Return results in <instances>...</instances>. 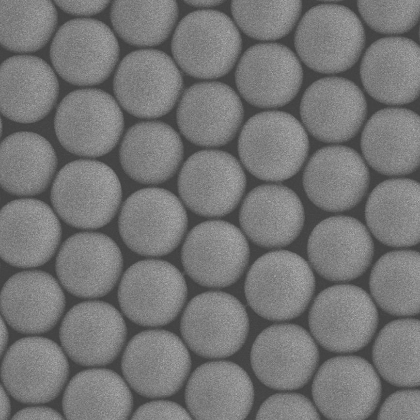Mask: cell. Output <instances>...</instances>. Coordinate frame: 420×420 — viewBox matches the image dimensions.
I'll use <instances>...</instances> for the list:
<instances>
[{
	"instance_id": "4",
	"label": "cell",
	"mask_w": 420,
	"mask_h": 420,
	"mask_svg": "<svg viewBox=\"0 0 420 420\" xmlns=\"http://www.w3.org/2000/svg\"><path fill=\"white\" fill-rule=\"evenodd\" d=\"M365 38L363 27L353 11L327 3L306 12L297 27L295 43L307 65L316 71L331 74L345 71L356 63Z\"/></svg>"
},
{
	"instance_id": "36",
	"label": "cell",
	"mask_w": 420,
	"mask_h": 420,
	"mask_svg": "<svg viewBox=\"0 0 420 420\" xmlns=\"http://www.w3.org/2000/svg\"><path fill=\"white\" fill-rule=\"evenodd\" d=\"M132 406L126 384L117 373L106 369L78 373L68 384L62 401L68 419H124Z\"/></svg>"
},
{
	"instance_id": "47",
	"label": "cell",
	"mask_w": 420,
	"mask_h": 420,
	"mask_svg": "<svg viewBox=\"0 0 420 420\" xmlns=\"http://www.w3.org/2000/svg\"><path fill=\"white\" fill-rule=\"evenodd\" d=\"M13 419H62V415L48 407L34 406L23 409L17 412Z\"/></svg>"
},
{
	"instance_id": "46",
	"label": "cell",
	"mask_w": 420,
	"mask_h": 420,
	"mask_svg": "<svg viewBox=\"0 0 420 420\" xmlns=\"http://www.w3.org/2000/svg\"><path fill=\"white\" fill-rule=\"evenodd\" d=\"M55 3L67 13L78 15L98 13L109 4V1H55Z\"/></svg>"
},
{
	"instance_id": "26",
	"label": "cell",
	"mask_w": 420,
	"mask_h": 420,
	"mask_svg": "<svg viewBox=\"0 0 420 420\" xmlns=\"http://www.w3.org/2000/svg\"><path fill=\"white\" fill-rule=\"evenodd\" d=\"M366 91L379 102L402 105L414 101L420 92V48L413 40L388 37L373 43L360 65Z\"/></svg>"
},
{
	"instance_id": "30",
	"label": "cell",
	"mask_w": 420,
	"mask_h": 420,
	"mask_svg": "<svg viewBox=\"0 0 420 420\" xmlns=\"http://www.w3.org/2000/svg\"><path fill=\"white\" fill-rule=\"evenodd\" d=\"M58 93L54 71L39 58L15 56L1 65V112L11 120L31 123L42 119L53 107Z\"/></svg>"
},
{
	"instance_id": "14",
	"label": "cell",
	"mask_w": 420,
	"mask_h": 420,
	"mask_svg": "<svg viewBox=\"0 0 420 420\" xmlns=\"http://www.w3.org/2000/svg\"><path fill=\"white\" fill-rule=\"evenodd\" d=\"M249 247L241 231L222 221L202 223L188 234L181 258L188 275L211 288L232 285L242 275L249 261Z\"/></svg>"
},
{
	"instance_id": "5",
	"label": "cell",
	"mask_w": 420,
	"mask_h": 420,
	"mask_svg": "<svg viewBox=\"0 0 420 420\" xmlns=\"http://www.w3.org/2000/svg\"><path fill=\"white\" fill-rule=\"evenodd\" d=\"M171 48L177 63L186 73L195 78L213 79L232 68L240 52L241 38L226 15L200 10L181 21Z\"/></svg>"
},
{
	"instance_id": "10",
	"label": "cell",
	"mask_w": 420,
	"mask_h": 420,
	"mask_svg": "<svg viewBox=\"0 0 420 420\" xmlns=\"http://www.w3.org/2000/svg\"><path fill=\"white\" fill-rule=\"evenodd\" d=\"M191 360L187 348L172 333L144 331L127 345L122 367L130 386L140 394L163 397L176 392L185 381Z\"/></svg>"
},
{
	"instance_id": "7",
	"label": "cell",
	"mask_w": 420,
	"mask_h": 420,
	"mask_svg": "<svg viewBox=\"0 0 420 420\" xmlns=\"http://www.w3.org/2000/svg\"><path fill=\"white\" fill-rule=\"evenodd\" d=\"M309 322L312 335L325 349L348 353L364 347L378 323L375 306L362 289L338 285L321 291L311 308Z\"/></svg>"
},
{
	"instance_id": "3",
	"label": "cell",
	"mask_w": 420,
	"mask_h": 420,
	"mask_svg": "<svg viewBox=\"0 0 420 420\" xmlns=\"http://www.w3.org/2000/svg\"><path fill=\"white\" fill-rule=\"evenodd\" d=\"M315 280L308 263L285 250L266 253L256 260L247 275L245 292L250 307L272 321L300 315L313 293Z\"/></svg>"
},
{
	"instance_id": "45",
	"label": "cell",
	"mask_w": 420,
	"mask_h": 420,
	"mask_svg": "<svg viewBox=\"0 0 420 420\" xmlns=\"http://www.w3.org/2000/svg\"><path fill=\"white\" fill-rule=\"evenodd\" d=\"M133 419H190L187 411L180 405L169 401H154L139 408Z\"/></svg>"
},
{
	"instance_id": "23",
	"label": "cell",
	"mask_w": 420,
	"mask_h": 420,
	"mask_svg": "<svg viewBox=\"0 0 420 420\" xmlns=\"http://www.w3.org/2000/svg\"><path fill=\"white\" fill-rule=\"evenodd\" d=\"M369 170L353 149L332 145L318 150L309 160L303 183L309 199L328 211L338 212L356 206L366 193Z\"/></svg>"
},
{
	"instance_id": "20",
	"label": "cell",
	"mask_w": 420,
	"mask_h": 420,
	"mask_svg": "<svg viewBox=\"0 0 420 420\" xmlns=\"http://www.w3.org/2000/svg\"><path fill=\"white\" fill-rule=\"evenodd\" d=\"M61 237L59 221L45 203L33 199L13 201L0 212V255L9 264L33 267L47 262Z\"/></svg>"
},
{
	"instance_id": "19",
	"label": "cell",
	"mask_w": 420,
	"mask_h": 420,
	"mask_svg": "<svg viewBox=\"0 0 420 420\" xmlns=\"http://www.w3.org/2000/svg\"><path fill=\"white\" fill-rule=\"evenodd\" d=\"M123 266L120 249L103 234L82 232L67 239L58 254L56 269L64 288L73 295L95 298L109 293Z\"/></svg>"
},
{
	"instance_id": "25",
	"label": "cell",
	"mask_w": 420,
	"mask_h": 420,
	"mask_svg": "<svg viewBox=\"0 0 420 420\" xmlns=\"http://www.w3.org/2000/svg\"><path fill=\"white\" fill-rule=\"evenodd\" d=\"M243 109L236 93L220 82L195 84L184 93L177 111L182 134L201 146H217L229 142L238 130Z\"/></svg>"
},
{
	"instance_id": "2",
	"label": "cell",
	"mask_w": 420,
	"mask_h": 420,
	"mask_svg": "<svg viewBox=\"0 0 420 420\" xmlns=\"http://www.w3.org/2000/svg\"><path fill=\"white\" fill-rule=\"evenodd\" d=\"M122 197L115 172L94 160H80L65 165L53 182L51 200L56 212L68 225L93 229L109 223Z\"/></svg>"
},
{
	"instance_id": "39",
	"label": "cell",
	"mask_w": 420,
	"mask_h": 420,
	"mask_svg": "<svg viewBox=\"0 0 420 420\" xmlns=\"http://www.w3.org/2000/svg\"><path fill=\"white\" fill-rule=\"evenodd\" d=\"M57 15L50 1H0V42L13 51L39 49L52 35Z\"/></svg>"
},
{
	"instance_id": "41",
	"label": "cell",
	"mask_w": 420,
	"mask_h": 420,
	"mask_svg": "<svg viewBox=\"0 0 420 420\" xmlns=\"http://www.w3.org/2000/svg\"><path fill=\"white\" fill-rule=\"evenodd\" d=\"M300 1H233L231 9L241 29L252 38L271 40L287 34L301 10Z\"/></svg>"
},
{
	"instance_id": "11",
	"label": "cell",
	"mask_w": 420,
	"mask_h": 420,
	"mask_svg": "<svg viewBox=\"0 0 420 420\" xmlns=\"http://www.w3.org/2000/svg\"><path fill=\"white\" fill-rule=\"evenodd\" d=\"M187 285L181 273L161 260L138 262L124 275L118 300L124 314L134 323L157 326L171 322L186 301Z\"/></svg>"
},
{
	"instance_id": "1",
	"label": "cell",
	"mask_w": 420,
	"mask_h": 420,
	"mask_svg": "<svg viewBox=\"0 0 420 420\" xmlns=\"http://www.w3.org/2000/svg\"><path fill=\"white\" fill-rule=\"evenodd\" d=\"M309 146L306 132L294 117L269 111L247 122L240 135L238 152L243 164L254 176L279 181L298 171Z\"/></svg>"
},
{
	"instance_id": "50",
	"label": "cell",
	"mask_w": 420,
	"mask_h": 420,
	"mask_svg": "<svg viewBox=\"0 0 420 420\" xmlns=\"http://www.w3.org/2000/svg\"><path fill=\"white\" fill-rule=\"evenodd\" d=\"M0 334H1V339H0V349L1 353H2L4 351L5 347L6 346L8 340V334L7 331L6 329V326L4 323V322L2 320L1 321V325H0Z\"/></svg>"
},
{
	"instance_id": "21",
	"label": "cell",
	"mask_w": 420,
	"mask_h": 420,
	"mask_svg": "<svg viewBox=\"0 0 420 420\" xmlns=\"http://www.w3.org/2000/svg\"><path fill=\"white\" fill-rule=\"evenodd\" d=\"M300 113L308 131L325 142L340 143L353 138L367 113L364 96L354 83L339 77L320 79L305 91Z\"/></svg>"
},
{
	"instance_id": "35",
	"label": "cell",
	"mask_w": 420,
	"mask_h": 420,
	"mask_svg": "<svg viewBox=\"0 0 420 420\" xmlns=\"http://www.w3.org/2000/svg\"><path fill=\"white\" fill-rule=\"evenodd\" d=\"M57 157L50 144L40 135L18 132L0 145V183L8 193L22 196L43 192L56 169Z\"/></svg>"
},
{
	"instance_id": "16",
	"label": "cell",
	"mask_w": 420,
	"mask_h": 420,
	"mask_svg": "<svg viewBox=\"0 0 420 420\" xmlns=\"http://www.w3.org/2000/svg\"><path fill=\"white\" fill-rule=\"evenodd\" d=\"M381 391L371 365L356 356L326 361L317 372L312 392L320 412L330 419H364L375 409Z\"/></svg>"
},
{
	"instance_id": "27",
	"label": "cell",
	"mask_w": 420,
	"mask_h": 420,
	"mask_svg": "<svg viewBox=\"0 0 420 420\" xmlns=\"http://www.w3.org/2000/svg\"><path fill=\"white\" fill-rule=\"evenodd\" d=\"M309 260L315 271L332 281H347L369 266L373 243L365 226L350 217L336 216L319 223L308 242Z\"/></svg>"
},
{
	"instance_id": "15",
	"label": "cell",
	"mask_w": 420,
	"mask_h": 420,
	"mask_svg": "<svg viewBox=\"0 0 420 420\" xmlns=\"http://www.w3.org/2000/svg\"><path fill=\"white\" fill-rule=\"evenodd\" d=\"M69 366L61 348L53 341L33 337L20 339L8 350L1 366L6 389L24 403L49 402L62 391Z\"/></svg>"
},
{
	"instance_id": "49",
	"label": "cell",
	"mask_w": 420,
	"mask_h": 420,
	"mask_svg": "<svg viewBox=\"0 0 420 420\" xmlns=\"http://www.w3.org/2000/svg\"><path fill=\"white\" fill-rule=\"evenodd\" d=\"M186 3L196 7H205L218 5L222 3L220 0L187 1Z\"/></svg>"
},
{
	"instance_id": "38",
	"label": "cell",
	"mask_w": 420,
	"mask_h": 420,
	"mask_svg": "<svg viewBox=\"0 0 420 420\" xmlns=\"http://www.w3.org/2000/svg\"><path fill=\"white\" fill-rule=\"evenodd\" d=\"M419 321H393L385 326L373 345V358L382 376L394 385H419Z\"/></svg>"
},
{
	"instance_id": "42",
	"label": "cell",
	"mask_w": 420,
	"mask_h": 420,
	"mask_svg": "<svg viewBox=\"0 0 420 420\" xmlns=\"http://www.w3.org/2000/svg\"><path fill=\"white\" fill-rule=\"evenodd\" d=\"M358 11L367 24L385 34H400L418 22L420 1H358Z\"/></svg>"
},
{
	"instance_id": "6",
	"label": "cell",
	"mask_w": 420,
	"mask_h": 420,
	"mask_svg": "<svg viewBox=\"0 0 420 420\" xmlns=\"http://www.w3.org/2000/svg\"><path fill=\"white\" fill-rule=\"evenodd\" d=\"M124 127L120 107L98 89L73 91L61 102L55 117L56 135L62 146L77 155L97 157L116 145Z\"/></svg>"
},
{
	"instance_id": "13",
	"label": "cell",
	"mask_w": 420,
	"mask_h": 420,
	"mask_svg": "<svg viewBox=\"0 0 420 420\" xmlns=\"http://www.w3.org/2000/svg\"><path fill=\"white\" fill-rule=\"evenodd\" d=\"M181 331L188 346L205 357L230 356L240 349L249 331L243 305L228 293L211 291L199 294L187 305Z\"/></svg>"
},
{
	"instance_id": "40",
	"label": "cell",
	"mask_w": 420,
	"mask_h": 420,
	"mask_svg": "<svg viewBox=\"0 0 420 420\" xmlns=\"http://www.w3.org/2000/svg\"><path fill=\"white\" fill-rule=\"evenodd\" d=\"M177 16L174 1H117L111 10L112 25L119 35L127 43L140 46H154L164 41Z\"/></svg>"
},
{
	"instance_id": "8",
	"label": "cell",
	"mask_w": 420,
	"mask_h": 420,
	"mask_svg": "<svg viewBox=\"0 0 420 420\" xmlns=\"http://www.w3.org/2000/svg\"><path fill=\"white\" fill-rule=\"evenodd\" d=\"M186 211L178 198L164 189L150 188L131 195L123 206L119 228L126 245L147 256L173 251L187 226Z\"/></svg>"
},
{
	"instance_id": "18",
	"label": "cell",
	"mask_w": 420,
	"mask_h": 420,
	"mask_svg": "<svg viewBox=\"0 0 420 420\" xmlns=\"http://www.w3.org/2000/svg\"><path fill=\"white\" fill-rule=\"evenodd\" d=\"M319 359L317 347L310 335L293 324L272 325L262 331L251 351L252 369L269 388L292 390L310 379Z\"/></svg>"
},
{
	"instance_id": "22",
	"label": "cell",
	"mask_w": 420,
	"mask_h": 420,
	"mask_svg": "<svg viewBox=\"0 0 420 420\" xmlns=\"http://www.w3.org/2000/svg\"><path fill=\"white\" fill-rule=\"evenodd\" d=\"M302 70L295 54L278 44H258L249 48L235 72L237 87L250 104L261 108L283 106L296 96Z\"/></svg>"
},
{
	"instance_id": "34",
	"label": "cell",
	"mask_w": 420,
	"mask_h": 420,
	"mask_svg": "<svg viewBox=\"0 0 420 420\" xmlns=\"http://www.w3.org/2000/svg\"><path fill=\"white\" fill-rule=\"evenodd\" d=\"M420 185L405 178L384 181L371 193L365 208L374 236L391 246L415 245L420 239Z\"/></svg>"
},
{
	"instance_id": "48",
	"label": "cell",
	"mask_w": 420,
	"mask_h": 420,
	"mask_svg": "<svg viewBox=\"0 0 420 420\" xmlns=\"http://www.w3.org/2000/svg\"><path fill=\"white\" fill-rule=\"evenodd\" d=\"M0 418L7 419L10 413V404L8 396L2 387L0 391Z\"/></svg>"
},
{
	"instance_id": "37",
	"label": "cell",
	"mask_w": 420,
	"mask_h": 420,
	"mask_svg": "<svg viewBox=\"0 0 420 420\" xmlns=\"http://www.w3.org/2000/svg\"><path fill=\"white\" fill-rule=\"evenodd\" d=\"M420 255L413 250H398L381 257L370 278L372 294L386 312L410 316L419 312Z\"/></svg>"
},
{
	"instance_id": "32",
	"label": "cell",
	"mask_w": 420,
	"mask_h": 420,
	"mask_svg": "<svg viewBox=\"0 0 420 420\" xmlns=\"http://www.w3.org/2000/svg\"><path fill=\"white\" fill-rule=\"evenodd\" d=\"M0 306L5 320L14 329L38 334L56 324L63 311L65 298L51 275L28 271L16 274L7 281L1 291Z\"/></svg>"
},
{
	"instance_id": "24",
	"label": "cell",
	"mask_w": 420,
	"mask_h": 420,
	"mask_svg": "<svg viewBox=\"0 0 420 420\" xmlns=\"http://www.w3.org/2000/svg\"><path fill=\"white\" fill-rule=\"evenodd\" d=\"M126 329L119 311L107 303L86 301L66 314L60 336L62 346L75 362L101 366L112 362L124 344Z\"/></svg>"
},
{
	"instance_id": "29",
	"label": "cell",
	"mask_w": 420,
	"mask_h": 420,
	"mask_svg": "<svg viewBox=\"0 0 420 420\" xmlns=\"http://www.w3.org/2000/svg\"><path fill=\"white\" fill-rule=\"evenodd\" d=\"M420 119L405 109L389 108L375 113L367 122L361 147L368 163L379 173L408 174L419 165Z\"/></svg>"
},
{
	"instance_id": "17",
	"label": "cell",
	"mask_w": 420,
	"mask_h": 420,
	"mask_svg": "<svg viewBox=\"0 0 420 420\" xmlns=\"http://www.w3.org/2000/svg\"><path fill=\"white\" fill-rule=\"evenodd\" d=\"M246 183L244 171L234 157L221 151L207 150L194 154L186 162L178 188L182 199L193 212L218 217L236 207Z\"/></svg>"
},
{
	"instance_id": "28",
	"label": "cell",
	"mask_w": 420,
	"mask_h": 420,
	"mask_svg": "<svg viewBox=\"0 0 420 420\" xmlns=\"http://www.w3.org/2000/svg\"><path fill=\"white\" fill-rule=\"evenodd\" d=\"M186 401L197 419H243L252 405L254 391L246 372L227 361L205 363L190 376Z\"/></svg>"
},
{
	"instance_id": "43",
	"label": "cell",
	"mask_w": 420,
	"mask_h": 420,
	"mask_svg": "<svg viewBox=\"0 0 420 420\" xmlns=\"http://www.w3.org/2000/svg\"><path fill=\"white\" fill-rule=\"evenodd\" d=\"M312 403L305 396L296 393L273 395L261 406L257 419H319Z\"/></svg>"
},
{
	"instance_id": "33",
	"label": "cell",
	"mask_w": 420,
	"mask_h": 420,
	"mask_svg": "<svg viewBox=\"0 0 420 420\" xmlns=\"http://www.w3.org/2000/svg\"><path fill=\"white\" fill-rule=\"evenodd\" d=\"M183 154L182 141L170 126L156 121L138 123L126 132L120 149L125 172L136 181L157 184L171 178Z\"/></svg>"
},
{
	"instance_id": "12",
	"label": "cell",
	"mask_w": 420,
	"mask_h": 420,
	"mask_svg": "<svg viewBox=\"0 0 420 420\" xmlns=\"http://www.w3.org/2000/svg\"><path fill=\"white\" fill-rule=\"evenodd\" d=\"M110 29L91 19L70 20L57 31L50 48L52 64L65 81L78 85L101 83L109 75L119 56Z\"/></svg>"
},
{
	"instance_id": "9",
	"label": "cell",
	"mask_w": 420,
	"mask_h": 420,
	"mask_svg": "<svg viewBox=\"0 0 420 420\" xmlns=\"http://www.w3.org/2000/svg\"><path fill=\"white\" fill-rule=\"evenodd\" d=\"M182 76L173 61L162 51L133 52L122 61L113 83L122 106L141 118L164 115L174 106L181 92Z\"/></svg>"
},
{
	"instance_id": "44",
	"label": "cell",
	"mask_w": 420,
	"mask_h": 420,
	"mask_svg": "<svg viewBox=\"0 0 420 420\" xmlns=\"http://www.w3.org/2000/svg\"><path fill=\"white\" fill-rule=\"evenodd\" d=\"M420 392L408 389L396 392L382 405L379 419H420Z\"/></svg>"
},
{
	"instance_id": "31",
	"label": "cell",
	"mask_w": 420,
	"mask_h": 420,
	"mask_svg": "<svg viewBox=\"0 0 420 420\" xmlns=\"http://www.w3.org/2000/svg\"><path fill=\"white\" fill-rule=\"evenodd\" d=\"M241 226L255 244L264 247L286 246L299 235L304 224L302 204L289 188L265 184L251 191L239 213Z\"/></svg>"
}]
</instances>
